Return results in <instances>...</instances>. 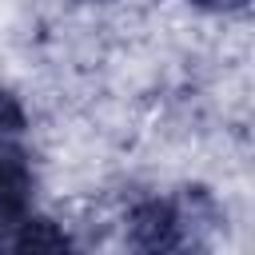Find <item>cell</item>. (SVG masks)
<instances>
[{"label":"cell","mask_w":255,"mask_h":255,"mask_svg":"<svg viewBox=\"0 0 255 255\" xmlns=\"http://www.w3.org/2000/svg\"><path fill=\"white\" fill-rule=\"evenodd\" d=\"M199 8H207V12H235V8H243L247 0H195Z\"/></svg>","instance_id":"cell-1"}]
</instances>
